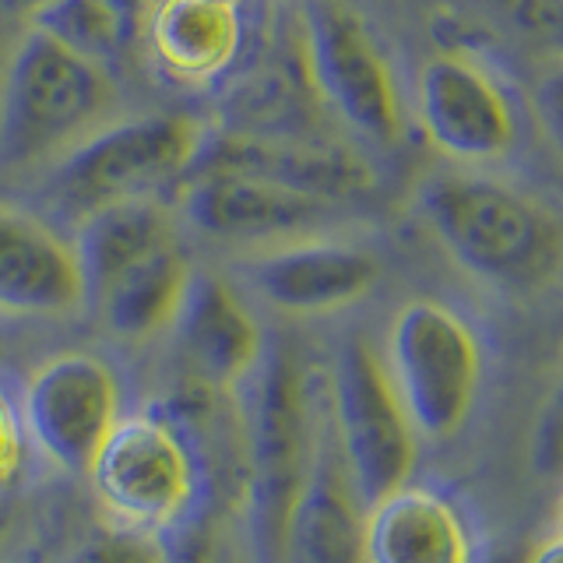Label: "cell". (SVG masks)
Segmentation results:
<instances>
[{"mask_svg": "<svg viewBox=\"0 0 563 563\" xmlns=\"http://www.w3.org/2000/svg\"><path fill=\"white\" fill-rule=\"evenodd\" d=\"M536 106H539L542 128L550 131V137L563 148V64L542 75L536 88Z\"/></svg>", "mask_w": 563, "mask_h": 563, "instance_id": "d4e9b609", "label": "cell"}, {"mask_svg": "<svg viewBox=\"0 0 563 563\" xmlns=\"http://www.w3.org/2000/svg\"><path fill=\"white\" fill-rule=\"evenodd\" d=\"M176 240V229L169 211L155 198H137L110 205L88 216L75 225V254L81 268V286H85V310L113 286V282L134 268L137 261L148 254L163 251L166 243Z\"/></svg>", "mask_w": 563, "mask_h": 563, "instance_id": "d6986e66", "label": "cell"}, {"mask_svg": "<svg viewBox=\"0 0 563 563\" xmlns=\"http://www.w3.org/2000/svg\"><path fill=\"white\" fill-rule=\"evenodd\" d=\"M419 120L457 163H493L515 145V110L500 81L465 57H437L419 75Z\"/></svg>", "mask_w": 563, "mask_h": 563, "instance_id": "4fadbf2b", "label": "cell"}, {"mask_svg": "<svg viewBox=\"0 0 563 563\" xmlns=\"http://www.w3.org/2000/svg\"><path fill=\"white\" fill-rule=\"evenodd\" d=\"M201 563H261L254 545L243 542L240 536H219L208 542V553Z\"/></svg>", "mask_w": 563, "mask_h": 563, "instance_id": "484cf974", "label": "cell"}, {"mask_svg": "<svg viewBox=\"0 0 563 563\" xmlns=\"http://www.w3.org/2000/svg\"><path fill=\"white\" fill-rule=\"evenodd\" d=\"M78 310H85V286L70 236L0 201V313L70 317Z\"/></svg>", "mask_w": 563, "mask_h": 563, "instance_id": "5bb4252c", "label": "cell"}, {"mask_svg": "<svg viewBox=\"0 0 563 563\" xmlns=\"http://www.w3.org/2000/svg\"><path fill=\"white\" fill-rule=\"evenodd\" d=\"M190 261L180 240L166 243L163 251L137 261L106 289L92 307L99 324L120 342H148L155 334H166L180 313L184 292L190 286Z\"/></svg>", "mask_w": 563, "mask_h": 563, "instance_id": "ffe728a7", "label": "cell"}, {"mask_svg": "<svg viewBox=\"0 0 563 563\" xmlns=\"http://www.w3.org/2000/svg\"><path fill=\"white\" fill-rule=\"evenodd\" d=\"M117 102L106 67L29 29L0 75V169L57 163Z\"/></svg>", "mask_w": 563, "mask_h": 563, "instance_id": "277c9868", "label": "cell"}, {"mask_svg": "<svg viewBox=\"0 0 563 563\" xmlns=\"http://www.w3.org/2000/svg\"><path fill=\"white\" fill-rule=\"evenodd\" d=\"M525 563H563V536L545 539L539 550H532L525 556Z\"/></svg>", "mask_w": 563, "mask_h": 563, "instance_id": "83f0119b", "label": "cell"}, {"mask_svg": "<svg viewBox=\"0 0 563 563\" xmlns=\"http://www.w3.org/2000/svg\"><path fill=\"white\" fill-rule=\"evenodd\" d=\"M201 145L198 120L184 113L102 123L46 166L40 201L49 216L78 225L110 205L152 198L163 187L187 180Z\"/></svg>", "mask_w": 563, "mask_h": 563, "instance_id": "5b68a950", "label": "cell"}, {"mask_svg": "<svg viewBox=\"0 0 563 563\" xmlns=\"http://www.w3.org/2000/svg\"><path fill=\"white\" fill-rule=\"evenodd\" d=\"M240 272L268 307L307 317L360 303L377 286L380 261L356 243L303 236L254 254Z\"/></svg>", "mask_w": 563, "mask_h": 563, "instance_id": "7c38bea8", "label": "cell"}, {"mask_svg": "<svg viewBox=\"0 0 563 563\" xmlns=\"http://www.w3.org/2000/svg\"><path fill=\"white\" fill-rule=\"evenodd\" d=\"M282 563H363V507L345 479L328 419L310 483L289 518Z\"/></svg>", "mask_w": 563, "mask_h": 563, "instance_id": "e0dca14e", "label": "cell"}, {"mask_svg": "<svg viewBox=\"0 0 563 563\" xmlns=\"http://www.w3.org/2000/svg\"><path fill=\"white\" fill-rule=\"evenodd\" d=\"M106 4H110L123 18V25L134 32L141 25V18H145L155 8V0H106Z\"/></svg>", "mask_w": 563, "mask_h": 563, "instance_id": "4316f807", "label": "cell"}, {"mask_svg": "<svg viewBox=\"0 0 563 563\" xmlns=\"http://www.w3.org/2000/svg\"><path fill=\"white\" fill-rule=\"evenodd\" d=\"M11 521H14V500H11V489L0 486V539L8 536Z\"/></svg>", "mask_w": 563, "mask_h": 563, "instance_id": "f546056e", "label": "cell"}, {"mask_svg": "<svg viewBox=\"0 0 563 563\" xmlns=\"http://www.w3.org/2000/svg\"><path fill=\"white\" fill-rule=\"evenodd\" d=\"M339 208L342 205L233 169L190 173L184 190V216L198 233L246 246H278L313 236L339 219Z\"/></svg>", "mask_w": 563, "mask_h": 563, "instance_id": "30bf717a", "label": "cell"}, {"mask_svg": "<svg viewBox=\"0 0 563 563\" xmlns=\"http://www.w3.org/2000/svg\"><path fill=\"white\" fill-rule=\"evenodd\" d=\"M67 563H184V553L176 542L134 532V528H123L102 518V525H96L92 532L70 550Z\"/></svg>", "mask_w": 563, "mask_h": 563, "instance_id": "7402d4cb", "label": "cell"}, {"mask_svg": "<svg viewBox=\"0 0 563 563\" xmlns=\"http://www.w3.org/2000/svg\"><path fill=\"white\" fill-rule=\"evenodd\" d=\"M307 78L352 131L377 145L401 134V99L374 32L342 0H303Z\"/></svg>", "mask_w": 563, "mask_h": 563, "instance_id": "9c48e42d", "label": "cell"}, {"mask_svg": "<svg viewBox=\"0 0 563 563\" xmlns=\"http://www.w3.org/2000/svg\"><path fill=\"white\" fill-rule=\"evenodd\" d=\"M532 468L542 479H563V377L545 398L532 430Z\"/></svg>", "mask_w": 563, "mask_h": 563, "instance_id": "603a6c76", "label": "cell"}, {"mask_svg": "<svg viewBox=\"0 0 563 563\" xmlns=\"http://www.w3.org/2000/svg\"><path fill=\"white\" fill-rule=\"evenodd\" d=\"M324 401L345 479L363 510L412 479L419 433L387 374L384 352L363 334L339 349Z\"/></svg>", "mask_w": 563, "mask_h": 563, "instance_id": "8992f818", "label": "cell"}, {"mask_svg": "<svg viewBox=\"0 0 563 563\" xmlns=\"http://www.w3.org/2000/svg\"><path fill=\"white\" fill-rule=\"evenodd\" d=\"M387 374L419 440H451L465 427L483 384V349L462 313L412 299L387 334Z\"/></svg>", "mask_w": 563, "mask_h": 563, "instance_id": "52a82bcc", "label": "cell"}, {"mask_svg": "<svg viewBox=\"0 0 563 563\" xmlns=\"http://www.w3.org/2000/svg\"><path fill=\"white\" fill-rule=\"evenodd\" d=\"M222 4H236L240 8V0H222Z\"/></svg>", "mask_w": 563, "mask_h": 563, "instance_id": "d6a6232c", "label": "cell"}, {"mask_svg": "<svg viewBox=\"0 0 563 563\" xmlns=\"http://www.w3.org/2000/svg\"><path fill=\"white\" fill-rule=\"evenodd\" d=\"M169 334L187 380L225 395H233L240 384L254 377L264 349H268V334H264L254 310L246 307L240 289L211 272L190 275Z\"/></svg>", "mask_w": 563, "mask_h": 563, "instance_id": "8fae6325", "label": "cell"}, {"mask_svg": "<svg viewBox=\"0 0 563 563\" xmlns=\"http://www.w3.org/2000/svg\"><path fill=\"white\" fill-rule=\"evenodd\" d=\"M475 536L448 493L412 486L363 510V563H475Z\"/></svg>", "mask_w": 563, "mask_h": 563, "instance_id": "2e32d148", "label": "cell"}, {"mask_svg": "<svg viewBox=\"0 0 563 563\" xmlns=\"http://www.w3.org/2000/svg\"><path fill=\"white\" fill-rule=\"evenodd\" d=\"M88 483L106 521L166 542L187 536L211 500V468L198 440L166 409L120 416Z\"/></svg>", "mask_w": 563, "mask_h": 563, "instance_id": "3957f363", "label": "cell"}, {"mask_svg": "<svg viewBox=\"0 0 563 563\" xmlns=\"http://www.w3.org/2000/svg\"><path fill=\"white\" fill-rule=\"evenodd\" d=\"M419 208L444 251L504 292H539L563 272V222L518 187L489 176H433Z\"/></svg>", "mask_w": 563, "mask_h": 563, "instance_id": "7a4b0ae2", "label": "cell"}, {"mask_svg": "<svg viewBox=\"0 0 563 563\" xmlns=\"http://www.w3.org/2000/svg\"><path fill=\"white\" fill-rule=\"evenodd\" d=\"M49 0H0V8L8 14H22V18H32L35 11H43Z\"/></svg>", "mask_w": 563, "mask_h": 563, "instance_id": "f1b7e54d", "label": "cell"}, {"mask_svg": "<svg viewBox=\"0 0 563 563\" xmlns=\"http://www.w3.org/2000/svg\"><path fill=\"white\" fill-rule=\"evenodd\" d=\"M560 536H563V504H560Z\"/></svg>", "mask_w": 563, "mask_h": 563, "instance_id": "1f68e13d", "label": "cell"}, {"mask_svg": "<svg viewBox=\"0 0 563 563\" xmlns=\"http://www.w3.org/2000/svg\"><path fill=\"white\" fill-rule=\"evenodd\" d=\"M155 60L173 78L201 85L236 64L243 49V18L222 0H158L148 11Z\"/></svg>", "mask_w": 563, "mask_h": 563, "instance_id": "ac0fdd59", "label": "cell"}, {"mask_svg": "<svg viewBox=\"0 0 563 563\" xmlns=\"http://www.w3.org/2000/svg\"><path fill=\"white\" fill-rule=\"evenodd\" d=\"M243 409V510L261 563H282L289 518L310 483L328 405L324 380L286 339L264 349Z\"/></svg>", "mask_w": 563, "mask_h": 563, "instance_id": "6da1fadb", "label": "cell"}, {"mask_svg": "<svg viewBox=\"0 0 563 563\" xmlns=\"http://www.w3.org/2000/svg\"><path fill=\"white\" fill-rule=\"evenodd\" d=\"M25 454H29V440L22 416L11 405V398L0 391V486L14 489L18 475L25 468Z\"/></svg>", "mask_w": 563, "mask_h": 563, "instance_id": "cb8c5ba5", "label": "cell"}, {"mask_svg": "<svg viewBox=\"0 0 563 563\" xmlns=\"http://www.w3.org/2000/svg\"><path fill=\"white\" fill-rule=\"evenodd\" d=\"M32 29L49 35L53 43L67 46L78 57L99 67L113 64L131 40V29L106 0H49L43 11H35Z\"/></svg>", "mask_w": 563, "mask_h": 563, "instance_id": "44dd1931", "label": "cell"}, {"mask_svg": "<svg viewBox=\"0 0 563 563\" xmlns=\"http://www.w3.org/2000/svg\"><path fill=\"white\" fill-rule=\"evenodd\" d=\"M18 416L35 454L60 472L88 475L123 416V384L96 352L67 349L35 366Z\"/></svg>", "mask_w": 563, "mask_h": 563, "instance_id": "ba28073f", "label": "cell"}, {"mask_svg": "<svg viewBox=\"0 0 563 563\" xmlns=\"http://www.w3.org/2000/svg\"><path fill=\"white\" fill-rule=\"evenodd\" d=\"M205 169L254 173L331 205L356 201L374 190V169H369L363 155L345 145H313V141L219 137L211 145H201L190 166V173Z\"/></svg>", "mask_w": 563, "mask_h": 563, "instance_id": "9a60e30c", "label": "cell"}, {"mask_svg": "<svg viewBox=\"0 0 563 563\" xmlns=\"http://www.w3.org/2000/svg\"><path fill=\"white\" fill-rule=\"evenodd\" d=\"M475 563H525V556L521 553H486V556H479Z\"/></svg>", "mask_w": 563, "mask_h": 563, "instance_id": "4dcf8cb0", "label": "cell"}]
</instances>
